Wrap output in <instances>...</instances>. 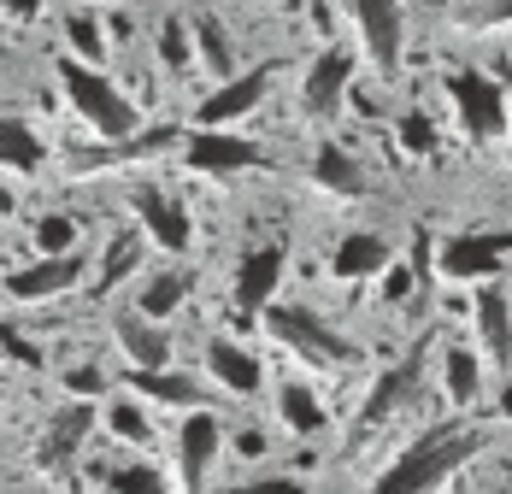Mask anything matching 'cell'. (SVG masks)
<instances>
[{
    "mask_svg": "<svg viewBox=\"0 0 512 494\" xmlns=\"http://www.w3.org/2000/svg\"><path fill=\"white\" fill-rule=\"evenodd\" d=\"M430 400H436V412H448V418L489 412V406H495V365L483 359V347L465 342V336H448V342L436 347Z\"/></svg>",
    "mask_w": 512,
    "mask_h": 494,
    "instance_id": "5b68a950",
    "label": "cell"
},
{
    "mask_svg": "<svg viewBox=\"0 0 512 494\" xmlns=\"http://www.w3.org/2000/svg\"><path fill=\"white\" fill-rule=\"evenodd\" d=\"M189 30H195V48L206 53V65L218 71V77H236L230 65H236V53H230V36H224V24L212 18V12H201V18H189Z\"/></svg>",
    "mask_w": 512,
    "mask_h": 494,
    "instance_id": "4316f807",
    "label": "cell"
},
{
    "mask_svg": "<svg viewBox=\"0 0 512 494\" xmlns=\"http://www.w3.org/2000/svg\"><path fill=\"white\" fill-rule=\"evenodd\" d=\"M471 330H477V347L495 371H512V295L501 283H483L471 295Z\"/></svg>",
    "mask_w": 512,
    "mask_h": 494,
    "instance_id": "d6986e66",
    "label": "cell"
},
{
    "mask_svg": "<svg viewBox=\"0 0 512 494\" xmlns=\"http://www.w3.org/2000/svg\"><path fill=\"white\" fill-rule=\"evenodd\" d=\"M371 283H377V300H383V306H407V300L418 295V265H412V259H389Z\"/></svg>",
    "mask_w": 512,
    "mask_h": 494,
    "instance_id": "83f0119b",
    "label": "cell"
},
{
    "mask_svg": "<svg viewBox=\"0 0 512 494\" xmlns=\"http://www.w3.org/2000/svg\"><path fill=\"white\" fill-rule=\"evenodd\" d=\"M65 48H71V59H83V65H101L106 59L101 18L95 12H65Z\"/></svg>",
    "mask_w": 512,
    "mask_h": 494,
    "instance_id": "484cf974",
    "label": "cell"
},
{
    "mask_svg": "<svg viewBox=\"0 0 512 494\" xmlns=\"http://www.w3.org/2000/svg\"><path fill=\"white\" fill-rule=\"evenodd\" d=\"M183 165H189L195 177H236V171L265 165V148L248 142V136H236V130H195V136L183 142Z\"/></svg>",
    "mask_w": 512,
    "mask_h": 494,
    "instance_id": "9a60e30c",
    "label": "cell"
},
{
    "mask_svg": "<svg viewBox=\"0 0 512 494\" xmlns=\"http://www.w3.org/2000/svg\"><path fill=\"white\" fill-rule=\"evenodd\" d=\"M83 494H183L177 471L165 465V453H118V447L95 442V453L77 471Z\"/></svg>",
    "mask_w": 512,
    "mask_h": 494,
    "instance_id": "52a82bcc",
    "label": "cell"
},
{
    "mask_svg": "<svg viewBox=\"0 0 512 494\" xmlns=\"http://www.w3.org/2000/svg\"><path fill=\"white\" fill-rule=\"evenodd\" d=\"M289 6H301V0H289Z\"/></svg>",
    "mask_w": 512,
    "mask_h": 494,
    "instance_id": "836d02e7",
    "label": "cell"
},
{
    "mask_svg": "<svg viewBox=\"0 0 512 494\" xmlns=\"http://www.w3.org/2000/svg\"><path fill=\"white\" fill-rule=\"evenodd\" d=\"M159 59H165V71H189L195 65V30L183 18H165L159 24Z\"/></svg>",
    "mask_w": 512,
    "mask_h": 494,
    "instance_id": "f1b7e54d",
    "label": "cell"
},
{
    "mask_svg": "<svg viewBox=\"0 0 512 494\" xmlns=\"http://www.w3.org/2000/svg\"><path fill=\"white\" fill-rule=\"evenodd\" d=\"M118 383H124V371H112L101 359H71V365L59 371V400H89V406H101Z\"/></svg>",
    "mask_w": 512,
    "mask_h": 494,
    "instance_id": "cb8c5ba5",
    "label": "cell"
},
{
    "mask_svg": "<svg viewBox=\"0 0 512 494\" xmlns=\"http://www.w3.org/2000/svg\"><path fill=\"white\" fill-rule=\"evenodd\" d=\"M277 71H283V65H277V59H265V65H254V71L224 77V83L195 106V130H230V124H242L259 100H265V89H271V77H277Z\"/></svg>",
    "mask_w": 512,
    "mask_h": 494,
    "instance_id": "7c38bea8",
    "label": "cell"
},
{
    "mask_svg": "<svg viewBox=\"0 0 512 494\" xmlns=\"http://www.w3.org/2000/svg\"><path fill=\"white\" fill-rule=\"evenodd\" d=\"M512 253V236H477V230H465V236H448L442 253H436V271L448 277V283H501V265H507Z\"/></svg>",
    "mask_w": 512,
    "mask_h": 494,
    "instance_id": "4fadbf2b",
    "label": "cell"
},
{
    "mask_svg": "<svg viewBox=\"0 0 512 494\" xmlns=\"http://www.w3.org/2000/svg\"><path fill=\"white\" fill-rule=\"evenodd\" d=\"M0 6H6V18H18V24L42 18V0H0Z\"/></svg>",
    "mask_w": 512,
    "mask_h": 494,
    "instance_id": "4dcf8cb0",
    "label": "cell"
},
{
    "mask_svg": "<svg viewBox=\"0 0 512 494\" xmlns=\"http://www.w3.org/2000/svg\"><path fill=\"white\" fill-rule=\"evenodd\" d=\"M30 247H36V259L83 253V224H77L71 212H36V218H30Z\"/></svg>",
    "mask_w": 512,
    "mask_h": 494,
    "instance_id": "d4e9b609",
    "label": "cell"
},
{
    "mask_svg": "<svg viewBox=\"0 0 512 494\" xmlns=\"http://www.w3.org/2000/svg\"><path fill=\"white\" fill-rule=\"evenodd\" d=\"M259 412L271 418V430L283 436V447H307V442L336 447V436H342V406L330 400L324 377H312V371H283V377H271Z\"/></svg>",
    "mask_w": 512,
    "mask_h": 494,
    "instance_id": "3957f363",
    "label": "cell"
},
{
    "mask_svg": "<svg viewBox=\"0 0 512 494\" xmlns=\"http://www.w3.org/2000/svg\"><path fill=\"white\" fill-rule=\"evenodd\" d=\"M283 271H289V247L283 242H265V247H254V253H242V265H236V277H230V295H236V330L254 324V318H265V306L277 300Z\"/></svg>",
    "mask_w": 512,
    "mask_h": 494,
    "instance_id": "8fae6325",
    "label": "cell"
},
{
    "mask_svg": "<svg viewBox=\"0 0 512 494\" xmlns=\"http://www.w3.org/2000/svg\"><path fill=\"white\" fill-rule=\"evenodd\" d=\"M112 353H118V365H124L130 383H142V377H165V371H183V365H177V359H183L177 330H171V324H154V318H142L136 306H118V312H112Z\"/></svg>",
    "mask_w": 512,
    "mask_h": 494,
    "instance_id": "ba28073f",
    "label": "cell"
},
{
    "mask_svg": "<svg viewBox=\"0 0 512 494\" xmlns=\"http://www.w3.org/2000/svg\"><path fill=\"white\" fill-rule=\"evenodd\" d=\"M401 148H407L412 159H430V153H436V124H430L424 112H407V118H401Z\"/></svg>",
    "mask_w": 512,
    "mask_h": 494,
    "instance_id": "f546056e",
    "label": "cell"
},
{
    "mask_svg": "<svg viewBox=\"0 0 512 494\" xmlns=\"http://www.w3.org/2000/svg\"><path fill=\"white\" fill-rule=\"evenodd\" d=\"M359 18V42L371 53V65L389 77L401 65V0H354Z\"/></svg>",
    "mask_w": 512,
    "mask_h": 494,
    "instance_id": "ffe728a7",
    "label": "cell"
},
{
    "mask_svg": "<svg viewBox=\"0 0 512 494\" xmlns=\"http://www.w3.org/2000/svg\"><path fill=\"white\" fill-rule=\"evenodd\" d=\"M189 295H195V271H189L183 259H171V265H159L148 277H136L124 306H136V312L154 318V324H171V318H183Z\"/></svg>",
    "mask_w": 512,
    "mask_h": 494,
    "instance_id": "ac0fdd59",
    "label": "cell"
},
{
    "mask_svg": "<svg viewBox=\"0 0 512 494\" xmlns=\"http://www.w3.org/2000/svg\"><path fill=\"white\" fill-rule=\"evenodd\" d=\"M448 100H454L460 124L477 142H489V136L507 130V89L495 77H483V71H448Z\"/></svg>",
    "mask_w": 512,
    "mask_h": 494,
    "instance_id": "5bb4252c",
    "label": "cell"
},
{
    "mask_svg": "<svg viewBox=\"0 0 512 494\" xmlns=\"http://www.w3.org/2000/svg\"><path fill=\"white\" fill-rule=\"evenodd\" d=\"M42 165H48V142H42V130L24 124V118H0V171H12V177H36Z\"/></svg>",
    "mask_w": 512,
    "mask_h": 494,
    "instance_id": "7402d4cb",
    "label": "cell"
},
{
    "mask_svg": "<svg viewBox=\"0 0 512 494\" xmlns=\"http://www.w3.org/2000/svg\"><path fill=\"white\" fill-rule=\"evenodd\" d=\"M312 177H318V189H330V195H342V200L365 195L359 159L348 148H336V142H318V153H312Z\"/></svg>",
    "mask_w": 512,
    "mask_h": 494,
    "instance_id": "603a6c76",
    "label": "cell"
},
{
    "mask_svg": "<svg viewBox=\"0 0 512 494\" xmlns=\"http://www.w3.org/2000/svg\"><path fill=\"white\" fill-rule=\"evenodd\" d=\"M89 277V259L83 253H65V259H24L12 271H0V295L12 306H42V300L77 295Z\"/></svg>",
    "mask_w": 512,
    "mask_h": 494,
    "instance_id": "9c48e42d",
    "label": "cell"
},
{
    "mask_svg": "<svg viewBox=\"0 0 512 494\" xmlns=\"http://www.w3.org/2000/svg\"><path fill=\"white\" fill-rule=\"evenodd\" d=\"M6 406H12V389H6V377H0V424H6Z\"/></svg>",
    "mask_w": 512,
    "mask_h": 494,
    "instance_id": "1f68e13d",
    "label": "cell"
},
{
    "mask_svg": "<svg viewBox=\"0 0 512 494\" xmlns=\"http://www.w3.org/2000/svg\"><path fill=\"white\" fill-rule=\"evenodd\" d=\"M348 83H354V48H342V42H330V48L318 53L307 65V83H301V106H307L318 124H330L336 112H342V100H348Z\"/></svg>",
    "mask_w": 512,
    "mask_h": 494,
    "instance_id": "e0dca14e",
    "label": "cell"
},
{
    "mask_svg": "<svg viewBox=\"0 0 512 494\" xmlns=\"http://www.w3.org/2000/svg\"><path fill=\"white\" fill-rule=\"evenodd\" d=\"M230 406L206 400L171 418V436H165V465L177 471L183 494H218L230 477Z\"/></svg>",
    "mask_w": 512,
    "mask_h": 494,
    "instance_id": "6da1fadb",
    "label": "cell"
},
{
    "mask_svg": "<svg viewBox=\"0 0 512 494\" xmlns=\"http://www.w3.org/2000/svg\"><path fill=\"white\" fill-rule=\"evenodd\" d=\"M59 89H65V100H71V112L89 124V136H101L106 148H130V142L148 136L136 100L124 95L101 65H83V59L65 53V59H59Z\"/></svg>",
    "mask_w": 512,
    "mask_h": 494,
    "instance_id": "277c9868",
    "label": "cell"
},
{
    "mask_svg": "<svg viewBox=\"0 0 512 494\" xmlns=\"http://www.w3.org/2000/svg\"><path fill=\"white\" fill-rule=\"evenodd\" d=\"M130 218H136L142 236H148L159 253H171V259H183V253L195 247V218H189V206L171 195V189H159V183H136V189H130Z\"/></svg>",
    "mask_w": 512,
    "mask_h": 494,
    "instance_id": "30bf717a",
    "label": "cell"
},
{
    "mask_svg": "<svg viewBox=\"0 0 512 494\" xmlns=\"http://www.w3.org/2000/svg\"><path fill=\"white\" fill-rule=\"evenodd\" d=\"M495 494H512V483H507V489H495Z\"/></svg>",
    "mask_w": 512,
    "mask_h": 494,
    "instance_id": "d6a6232c",
    "label": "cell"
},
{
    "mask_svg": "<svg viewBox=\"0 0 512 494\" xmlns=\"http://www.w3.org/2000/svg\"><path fill=\"white\" fill-rule=\"evenodd\" d=\"M142 253H148V236H142V224H118L106 247L89 259V295L95 300H112L118 289H130L136 283V271H142Z\"/></svg>",
    "mask_w": 512,
    "mask_h": 494,
    "instance_id": "2e32d148",
    "label": "cell"
},
{
    "mask_svg": "<svg viewBox=\"0 0 512 494\" xmlns=\"http://www.w3.org/2000/svg\"><path fill=\"white\" fill-rule=\"evenodd\" d=\"M195 377H201V389L218 406L254 412L259 400H265V389H271V359L248 336H236V330H212L195 347Z\"/></svg>",
    "mask_w": 512,
    "mask_h": 494,
    "instance_id": "7a4b0ae2",
    "label": "cell"
},
{
    "mask_svg": "<svg viewBox=\"0 0 512 494\" xmlns=\"http://www.w3.org/2000/svg\"><path fill=\"white\" fill-rule=\"evenodd\" d=\"M383 265H389V242L377 230H348L336 242V253H330V277L336 283H371Z\"/></svg>",
    "mask_w": 512,
    "mask_h": 494,
    "instance_id": "44dd1931",
    "label": "cell"
},
{
    "mask_svg": "<svg viewBox=\"0 0 512 494\" xmlns=\"http://www.w3.org/2000/svg\"><path fill=\"white\" fill-rule=\"evenodd\" d=\"M95 412H101V442L106 447H118V453H165L171 412H165L148 389H136L130 377H124Z\"/></svg>",
    "mask_w": 512,
    "mask_h": 494,
    "instance_id": "8992f818",
    "label": "cell"
}]
</instances>
